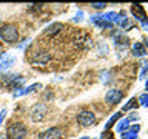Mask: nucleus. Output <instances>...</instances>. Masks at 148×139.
<instances>
[{
	"label": "nucleus",
	"instance_id": "13",
	"mask_svg": "<svg viewBox=\"0 0 148 139\" xmlns=\"http://www.w3.org/2000/svg\"><path fill=\"white\" fill-rule=\"evenodd\" d=\"M128 128H130V122L127 120V118H125V119H120L119 120L117 127H116V131H117V133H125Z\"/></svg>",
	"mask_w": 148,
	"mask_h": 139
},
{
	"label": "nucleus",
	"instance_id": "29",
	"mask_svg": "<svg viewBox=\"0 0 148 139\" xmlns=\"http://www.w3.org/2000/svg\"><path fill=\"white\" fill-rule=\"evenodd\" d=\"M147 43H148V39H147Z\"/></svg>",
	"mask_w": 148,
	"mask_h": 139
},
{
	"label": "nucleus",
	"instance_id": "12",
	"mask_svg": "<svg viewBox=\"0 0 148 139\" xmlns=\"http://www.w3.org/2000/svg\"><path fill=\"white\" fill-rule=\"evenodd\" d=\"M114 23H117L119 26H127V25H128V19H127V14H125V12H119V14H116Z\"/></svg>",
	"mask_w": 148,
	"mask_h": 139
},
{
	"label": "nucleus",
	"instance_id": "15",
	"mask_svg": "<svg viewBox=\"0 0 148 139\" xmlns=\"http://www.w3.org/2000/svg\"><path fill=\"white\" fill-rule=\"evenodd\" d=\"M120 116H122V113H114L113 116H111V119L108 120V122H106V125H105V130H110L111 127H113V125L117 122V120L120 119Z\"/></svg>",
	"mask_w": 148,
	"mask_h": 139
},
{
	"label": "nucleus",
	"instance_id": "11",
	"mask_svg": "<svg viewBox=\"0 0 148 139\" xmlns=\"http://www.w3.org/2000/svg\"><path fill=\"white\" fill-rule=\"evenodd\" d=\"M133 54L136 56V57H145L147 48L143 46V43H140V42H136V43L133 45Z\"/></svg>",
	"mask_w": 148,
	"mask_h": 139
},
{
	"label": "nucleus",
	"instance_id": "5",
	"mask_svg": "<svg viewBox=\"0 0 148 139\" xmlns=\"http://www.w3.org/2000/svg\"><path fill=\"white\" fill-rule=\"evenodd\" d=\"M51 60V54L48 51H43V50H39L32 54L31 57V63L32 65H46Z\"/></svg>",
	"mask_w": 148,
	"mask_h": 139
},
{
	"label": "nucleus",
	"instance_id": "4",
	"mask_svg": "<svg viewBox=\"0 0 148 139\" xmlns=\"http://www.w3.org/2000/svg\"><path fill=\"white\" fill-rule=\"evenodd\" d=\"M48 114V107L45 104H36L31 110V119L32 120H43Z\"/></svg>",
	"mask_w": 148,
	"mask_h": 139
},
{
	"label": "nucleus",
	"instance_id": "23",
	"mask_svg": "<svg viewBox=\"0 0 148 139\" xmlns=\"http://www.w3.org/2000/svg\"><path fill=\"white\" fill-rule=\"evenodd\" d=\"M128 130H130V131H134V133H139V130H140V127H139V125L136 124V125H133V127H130Z\"/></svg>",
	"mask_w": 148,
	"mask_h": 139
},
{
	"label": "nucleus",
	"instance_id": "18",
	"mask_svg": "<svg viewBox=\"0 0 148 139\" xmlns=\"http://www.w3.org/2000/svg\"><path fill=\"white\" fill-rule=\"evenodd\" d=\"M39 88H40V83H32V85L23 88V94H28V93H31V91H34V90H39Z\"/></svg>",
	"mask_w": 148,
	"mask_h": 139
},
{
	"label": "nucleus",
	"instance_id": "22",
	"mask_svg": "<svg viewBox=\"0 0 148 139\" xmlns=\"http://www.w3.org/2000/svg\"><path fill=\"white\" fill-rule=\"evenodd\" d=\"M91 6L96 8V9H103L106 6V3H91Z\"/></svg>",
	"mask_w": 148,
	"mask_h": 139
},
{
	"label": "nucleus",
	"instance_id": "3",
	"mask_svg": "<svg viewBox=\"0 0 148 139\" xmlns=\"http://www.w3.org/2000/svg\"><path fill=\"white\" fill-rule=\"evenodd\" d=\"M77 122L80 127H90V125H92L96 122V116L90 110H83L77 114Z\"/></svg>",
	"mask_w": 148,
	"mask_h": 139
},
{
	"label": "nucleus",
	"instance_id": "6",
	"mask_svg": "<svg viewBox=\"0 0 148 139\" xmlns=\"http://www.w3.org/2000/svg\"><path fill=\"white\" fill-rule=\"evenodd\" d=\"M122 97H123V93L120 90H108L105 94V102L110 105H116L122 100Z\"/></svg>",
	"mask_w": 148,
	"mask_h": 139
},
{
	"label": "nucleus",
	"instance_id": "16",
	"mask_svg": "<svg viewBox=\"0 0 148 139\" xmlns=\"http://www.w3.org/2000/svg\"><path fill=\"white\" fill-rule=\"evenodd\" d=\"M139 105L140 107H148V93H143V94H140V97L137 99Z\"/></svg>",
	"mask_w": 148,
	"mask_h": 139
},
{
	"label": "nucleus",
	"instance_id": "24",
	"mask_svg": "<svg viewBox=\"0 0 148 139\" xmlns=\"http://www.w3.org/2000/svg\"><path fill=\"white\" fill-rule=\"evenodd\" d=\"M5 114H6V111L3 110V111H2V114H0V124L3 122V118H5Z\"/></svg>",
	"mask_w": 148,
	"mask_h": 139
},
{
	"label": "nucleus",
	"instance_id": "14",
	"mask_svg": "<svg viewBox=\"0 0 148 139\" xmlns=\"http://www.w3.org/2000/svg\"><path fill=\"white\" fill-rule=\"evenodd\" d=\"M136 107H139V102H137L136 97H131V99L127 102V105H123V111H130V110L136 108Z\"/></svg>",
	"mask_w": 148,
	"mask_h": 139
},
{
	"label": "nucleus",
	"instance_id": "9",
	"mask_svg": "<svg viewBox=\"0 0 148 139\" xmlns=\"http://www.w3.org/2000/svg\"><path fill=\"white\" fill-rule=\"evenodd\" d=\"M60 138H62V131L57 127L48 128L39 134V139H60Z\"/></svg>",
	"mask_w": 148,
	"mask_h": 139
},
{
	"label": "nucleus",
	"instance_id": "2",
	"mask_svg": "<svg viewBox=\"0 0 148 139\" xmlns=\"http://www.w3.org/2000/svg\"><path fill=\"white\" fill-rule=\"evenodd\" d=\"M6 134L8 139H25V136L28 134V128L23 122H14L8 125Z\"/></svg>",
	"mask_w": 148,
	"mask_h": 139
},
{
	"label": "nucleus",
	"instance_id": "1",
	"mask_svg": "<svg viewBox=\"0 0 148 139\" xmlns=\"http://www.w3.org/2000/svg\"><path fill=\"white\" fill-rule=\"evenodd\" d=\"M0 39L8 42V43H14V42L18 40V31L17 26L12 25V23H5V25L0 26Z\"/></svg>",
	"mask_w": 148,
	"mask_h": 139
},
{
	"label": "nucleus",
	"instance_id": "20",
	"mask_svg": "<svg viewBox=\"0 0 148 139\" xmlns=\"http://www.w3.org/2000/svg\"><path fill=\"white\" fill-rule=\"evenodd\" d=\"M100 139H114V134L111 133L110 130H105V131L100 134Z\"/></svg>",
	"mask_w": 148,
	"mask_h": 139
},
{
	"label": "nucleus",
	"instance_id": "21",
	"mask_svg": "<svg viewBox=\"0 0 148 139\" xmlns=\"http://www.w3.org/2000/svg\"><path fill=\"white\" fill-rule=\"evenodd\" d=\"M137 119H139V114H137V111H134V113H131V114H130L128 118H127V120H128V122H134V120H137Z\"/></svg>",
	"mask_w": 148,
	"mask_h": 139
},
{
	"label": "nucleus",
	"instance_id": "10",
	"mask_svg": "<svg viewBox=\"0 0 148 139\" xmlns=\"http://www.w3.org/2000/svg\"><path fill=\"white\" fill-rule=\"evenodd\" d=\"M62 30H63V25H62V23H59V22H56V23H51V25L46 28L45 34L46 36H57Z\"/></svg>",
	"mask_w": 148,
	"mask_h": 139
},
{
	"label": "nucleus",
	"instance_id": "28",
	"mask_svg": "<svg viewBox=\"0 0 148 139\" xmlns=\"http://www.w3.org/2000/svg\"><path fill=\"white\" fill-rule=\"evenodd\" d=\"M147 68H148V62H147Z\"/></svg>",
	"mask_w": 148,
	"mask_h": 139
},
{
	"label": "nucleus",
	"instance_id": "17",
	"mask_svg": "<svg viewBox=\"0 0 148 139\" xmlns=\"http://www.w3.org/2000/svg\"><path fill=\"white\" fill-rule=\"evenodd\" d=\"M14 63V59H6V60H0V70H6V68H9L11 65Z\"/></svg>",
	"mask_w": 148,
	"mask_h": 139
},
{
	"label": "nucleus",
	"instance_id": "8",
	"mask_svg": "<svg viewBox=\"0 0 148 139\" xmlns=\"http://www.w3.org/2000/svg\"><path fill=\"white\" fill-rule=\"evenodd\" d=\"M92 43L91 37L86 34V32H77L76 34V45L79 46V48H90Z\"/></svg>",
	"mask_w": 148,
	"mask_h": 139
},
{
	"label": "nucleus",
	"instance_id": "26",
	"mask_svg": "<svg viewBox=\"0 0 148 139\" xmlns=\"http://www.w3.org/2000/svg\"><path fill=\"white\" fill-rule=\"evenodd\" d=\"M0 139H5V136H3V134H0Z\"/></svg>",
	"mask_w": 148,
	"mask_h": 139
},
{
	"label": "nucleus",
	"instance_id": "19",
	"mask_svg": "<svg viewBox=\"0 0 148 139\" xmlns=\"http://www.w3.org/2000/svg\"><path fill=\"white\" fill-rule=\"evenodd\" d=\"M136 138H137V133L130 131V130H127L125 133H122V139H136Z\"/></svg>",
	"mask_w": 148,
	"mask_h": 139
},
{
	"label": "nucleus",
	"instance_id": "7",
	"mask_svg": "<svg viewBox=\"0 0 148 139\" xmlns=\"http://www.w3.org/2000/svg\"><path fill=\"white\" fill-rule=\"evenodd\" d=\"M131 12H133V16L137 19L139 22L142 23H148V19H147V12H145V9H143L142 5H131Z\"/></svg>",
	"mask_w": 148,
	"mask_h": 139
},
{
	"label": "nucleus",
	"instance_id": "25",
	"mask_svg": "<svg viewBox=\"0 0 148 139\" xmlns=\"http://www.w3.org/2000/svg\"><path fill=\"white\" fill-rule=\"evenodd\" d=\"M145 88H147V90H148V81H147V83H145Z\"/></svg>",
	"mask_w": 148,
	"mask_h": 139
},
{
	"label": "nucleus",
	"instance_id": "27",
	"mask_svg": "<svg viewBox=\"0 0 148 139\" xmlns=\"http://www.w3.org/2000/svg\"><path fill=\"white\" fill-rule=\"evenodd\" d=\"M80 139H90V138H88V136H85V138H80Z\"/></svg>",
	"mask_w": 148,
	"mask_h": 139
}]
</instances>
